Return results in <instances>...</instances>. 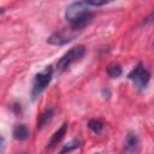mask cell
Returning a JSON list of instances; mask_svg holds the SVG:
<instances>
[{
  "label": "cell",
  "instance_id": "12",
  "mask_svg": "<svg viewBox=\"0 0 154 154\" xmlns=\"http://www.w3.org/2000/svg\"><path fill=\"white\" fill-rule=\"evenodd\" d=\"M79 146H81V141H79V140H77V138H73V140H72V141H70L69 143L64 144V147L61 148V150H60V153H59V154H67V153L72 152L73 149L78 148Z\"/></svg>",
  "mask_w": 154,
  "mask_h": 154
},
{
  "label": "cell",
  "instance_id": "6",
  "mask_svg": "<svg viewBox=\"0 0 154 154\" xmlns=\"http://www.w3.org/2000/svg\"><path fill=\"white\" fill-rule=\"evenodd\" d=\"M138 147H140L138 136L135 132L129 131L126 134L125 142H124V152L128 153V154H135L138 150Z\"/></svg>",
  "mask_w": 154,
  "mask_h": 154
},
{
  "label": "cell",
  "instance_id": "7",
  "mask_svg": "<svg viewBox=\"0 0 154 154\" xmlns=\"http://www.w3.org/2000/svg\"><path fill=\"white\" fill-rule=\"evenodd\" d=\"M67 123H64L52 136H51V138H49V141L47 142V146H46V149H53L61 140H63V137L65 136V134H66V131H67Z\"/></svg>",
  "mask_w": 154,
  "mask_h": 154
},
{
  "label": "cell",
  "instance_id": "2",
  "mask_svg": "<svg viewBox=\"0 0 154 154\" xmlns=\"http://www.w3.org/2000/svg\"><path fill=\"white\" fill-rule=\"evenodd\" d=\"M87 49L83 45H78L76 47H72L70 51H67L58 61H57V69L58 71L63 72L65 70H67L73 63L78 61L81 58H83V55L85 54Z\"/></svg>",
  "mask_w": 154,
  "mask_h": 154
},
{
  "label": "cell",
  "instance_id": "13",
  "mask_svg": "<svg viewBox=\"0 0 154 154\" xmlns=\"http://www.w3.org/2000/svg\"><path fill=\"white\" fill-rule=\"evenodd\" d=\"M154 22V8L150 11V13L143 19V24H149V23H153Z\"/></svg>",
  "mask_w": 154,
  "mask_h": 154
},
{
  "label": "cell",
  "instance_id": "11",
  "mask_svg": "<svg viewBox=\"0 0 154 154\" xmlns=\"http://www.w3.org/2000/svg\"><path fill=\"white\" fill-rule=\"evenodd\" d=\"M88 128H89L93 132L100 134V132L103 130L105 124H103L101 120H99V119H90V120L88 122Z\"/></svg>",
  "mask_w": 154,
  "mask_h": 154
},
{
  "label": "cell",
  "instance_id": "8",
  "mask_svg": "<svg viewBox=\"0 0 154 154\" xmlns=\"http://www.w3.org/2000/svg\"><path fill=\"white\" fill-rule=\"evenodd\" d=\"M53 116H54V109L52 107L46 108L43 112H41V114L37 118V129H42L43 126H46L51 122Z\"/></svg>",
  "mask_w": 154,
  "mask_h": 154
},
{
  "label": "cell",
  "instance_id": "1",
  "mask_svg": "<svg viewBox=\"0 0 154 154\" xmlns=\"http://www.w3.org/2000/svg\"><path fill=\"white\" fill-rule=\"evenodd\" d=\"M85 1L71 2L65 10V19L73 30L82 31L93 19V12Z\"/></svg>",
  "mask_w": 154,
  "mask_h": 154
},
{
  "label": "cell",
  "instance_id": "10",
  "mask_svg": "<svg viewBox=\"0 0 154 154\" xmlns=\"http://www.w3.org/2000/svg\"><path fill=\"white\" fill-rule=\"evenodd\" d=\"M107 75L112 78H118L122 75V66L118 63H111L107 66Z\"/></svg>",
  "mask_w": 154,
  "mask_h": 154
},
{
  "label": "cell",
  "instance_id": "3",
  "mask_svg": "<svg viewBox=\"0 0 154 154\" xmlns=\"http://www.w3.org/2000/svg\"><path fill=\"white\" fill-rule=\"evenodd\" d=\"M52 77H53V67L51 65L46 66V69L43 71L35 75V78L32 82V88H31V97L32 99H36L47 88V85L52 81Z\"/></svg>",
  "mask_w": 154,
  "mask_h": 154
},
{
  "label": "cell",
  "instance_id": "5",
  "mask_svg": "<svg viewBox=\"0 0 154 154\" xmlns=\"http://www.w3.org/2000/svg\"><path fill=\"white\" fill-rule=\"evenodd\" d=\"M79 31L77 30H73L72 28L67 26V28H63V29H59L57 31H54L47 40L48 43L51 45H54V46H63V45H66L69 42H71L77 35H78Z\"/></svg>",
  "mask_w": 154,
  "mask_h": 154
},
{
  "label": "cell",
  "instance_id": "9",
  "mask_svg": "<svg viewBox=\"0 0 154 154\" xmlns=\"http://www.w3.org/2000/svg\"><path fill=\"white\" fill-rule=\"evenodd\" d=\"M12 135H13V137L16 140L24 141L29 136V130H28L26 125H24V124H17V125H14V128L12 130Z\"/></svg>",
  "mask_w": 154,
  "mask_h": 154
},
{
  "label": "cell",
  "instance_id": "14",
  "mask_svg": "<svg viewBox=\"0 0 154 154\" xmlns=\"http://www.w3.org/2000/svg\"><path fill=\"white\" fill-rule=\"evenodd\" d=\"M153 46H154V42H153Z\"/></svg>",
  "mask_w": 154,
  "mask_h": 154
},
{
  "label": "cell",
  "instance_id": "4",
  "mask_svg": "<svg viewBox=\"0 0 154 154\" xmlns=\"http://www.w3.org/2000/svg\"><path fill=\"white\" fill-rule=\"evenodd\" d=\"M128 78L130 81H132V83L135 84V87H137L138 89H143L147 87V84L149 83L150 79V72L144 67V65L142 63H138L128 75Z\"/></svg>",
  "mask_w": 154,
  "mask_h": 154
}]
</instances>
